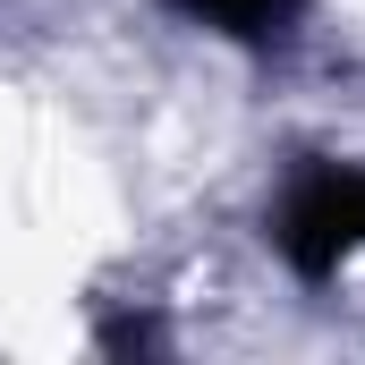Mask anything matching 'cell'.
I'll return each mask as SVG.
<instances>
[{
  "label": "cell",
  "instance_id": "cell-1",
  "mask_svg": "<svg viewBox=\"0 0 365 365\" xmlns=\"http://www.w3.org/2000/svg\"><path fill=\"white\" fill-rule=\"evenodd\" d=\"M187 26H204L212 43H247V51H272L297 34L306 0H170Z\"/></svg>",
  "mask_w": 365,
  "mask_h": 365
}]
</instances>
